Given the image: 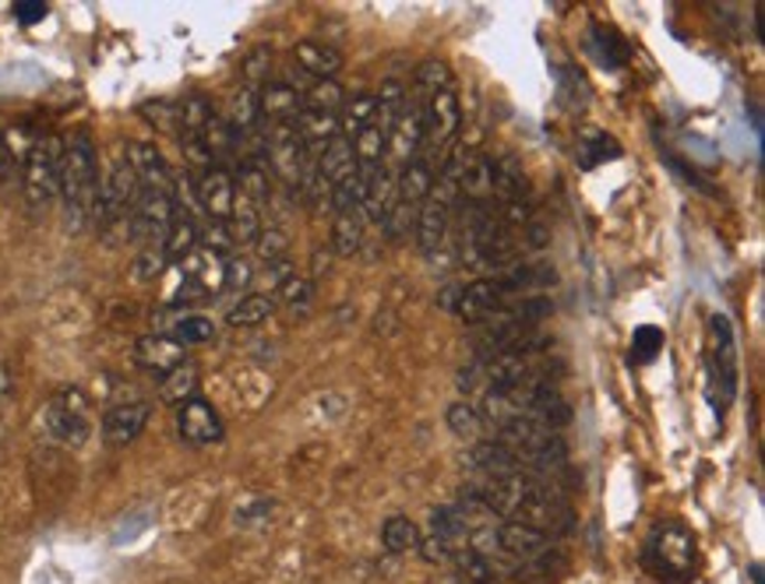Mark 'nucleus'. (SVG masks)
Returning a JSON list of instances; mask_svg holds the SVG:
<instances>
[{
	"label": "nucleus",
	"mask_w": 765,
	"mask_h": 584,
	"mask_svg": "<svg viewBox=\"0 0 765 584\" xmlns=\"http://www.w3.org/2000/svg\"><path fill=\"white\" fill-rule=\"evenodd\" d=\"M448 226H452V208L437 198H427L416 208V226H413L420 250H424V254H437V247L448 237Z\"/></svg>",
	"instance_id": "obj_16"
},
{
	"label": "nucleus",
	"mask_w": 765,
	"mask_h": 584,
	"mask_svg": "<svg viewBox=\"0 0 765 584\" xmlns=\"http://www.w3.org/2000/svg\"><path fill=\"white\" fill-rule=\"evenodd\" d=\"M452 560H455L458 574H463V581H469V584H490L494 581V563L484 560L476 550H463V553H455Z\"/></svg>",
	"instance_id": "obj_41"
},
{
	"label": "nucleus",
	"mask_w": 765,
	"mask_h": 584,
	"mask_svg": "<svg viewBox=\"0 0 765 584\" xmlns=\"http://www.w3.org/2000/svg\"><path fill=\"white\" fill-rule=\"evenodd\" d=\"M135 359L148 369V374L166 377L169 369H177L180 363H187V348L177 338H169V335H145L135 345Z\"/></svg>",
	"instance_id": "obj_15"
},
{
	"label": "nucleus",
	"mask_w": 765,
	"mask_h": 584,
	"mask_svg": "<svg viewBox=\"0 0 765 584\" xmlns=\"http://www.w3.org/2000/svg\"><path fill=\"white\" fill-rule=\"evenodd\" d=\"M431 535L442 539L452 553H463V550H469L473 524L458 514V508H437V511H431Z\"/></svg>",
	"instance_id": "obj_21"
},
{
	"label": "nucleus",
	"mask_w": 765,
	"mask_h": 584,
	"mask_svg": "<svg viewBox=\"0 0 765 584\" xmlns=\"http://www.w3.org/2000/svg\"><path fill=\"white\" fill-rule=\"evenodd\" d=\"M463 584H469V581H463Z\"/></svg>",
	"instance_id": "obj_59"
},
{
	"label": "nucleus",
	"mask_w": 765,
	"mask_h": 584,
	"mask_svg": "<svg viewBox=\"0 0 765 584\" xmlns=\"http://www.w3.org/2000/svg\"><path fill=\"white\" fill-rule=\"evenodd\" d=\"M0 166H4V142H0Z\"/></svg>",
	"instance_id": "obj_58"
},
{
	"label": "nucleus",
	"mask_w": 765,
	"mask_h": 584,
	"mask_svg": "<svg viewBox=\"0 0 765 584\" xmlns=\"http://www.w3.org/2000/svg\"><path fill=\"white\" fill-rule=\"evenodd\" d=\"M297 134L308 145V152H321L329 142L339 138V116L335 113H314V109H303L297 116Z\"/></svg>",
	"instance_id": "obj_24"
},
{
	"label": "nucleus",
	"mask_w": 765,
	"mask_h": 584,
	"mask_svg": "<svg viewBox=\"0 0 765 584\" xmlns=\"http://www.w3.org/2000/svg\"><path fill=\"white\" fill-rule=\"evenodd\" d=\"M458 289H463V285H448V289H445V296L437 300L445 310H452V314H455V303H458Z\"/></svg>",
	"instance_id": "obj_56"
},
{
	"label": "nucleus",
	"mask_w": 765,
	"mask_h": 584,
	"mask_svg": "<svg viewBox=\"0 0 765 584\" xmlns=\"http://www.w3.org/2000/svg\"><path fill=\"white\" fill-rule=\"evenodd\" d=\"M4 440H8V434H4V423H0V451H4Z\"/></svg>",
	"instance_id": "obj_57"
},
{
	"label": "nucleus",
	"mask_w": 765,
	"mask_h": 584,
	"mask_svg": "<svg viewBox=\"0 0 765 584\" xmlns=\"http://www.w3.org/2000/svg\"><path fill=\"white\" fill-rule=\"evenodd\" d=\"M269 511H272V503H269V500H258L251 511H247V508H237V521H240V524L265 521V518H269Z\"/></svg>",
	"instance_id": "obj_54"
},
{
	"label": "nucleus",
	"mask_w": 765,
	"mask_h": 584,
	"mask_svg": "<svg viewBox=\"0 0 765 584\" xmlns=\"http://www.w3.org/2000/svg\"><path fill=\"white\" fill-rule=\"evenodd\" d=\"M61 155L64 142L56 134H40L25 159V201L32 208H46L56 198V184H61Z\"/></svg>",
	"instance_id": "obj_2"
},
{
	"label": "nucleus",
	"mask_w": 765,
	"mask_h": 584,
	"mask_svg": "<svg viewBox=\"0 0 765 584\" xmlns=\"http://www.w3.org/2000/svg\"><path fill=\"white\" fill-rule=\"evenodd\" d=\"M11 392H14L11 369H8V363H0V405H4V401L11 398Z\"/></svg>",
	"instance_id": "obj_55"
},
{
	"label": "nucleus",
	"mask_w": 765,
	"mask_h": 584,
	"mask_svg": "<svg viewBox=\"0 0 765 584\" xmlns=\"http://www.w3.org/2000/svg\"><path fill=\"white\" fill-rule=\"evenodd\" d=\"M378 124V103H374V92H360L353 100L342 103L339 109V138H356L360 131H368Z\"/></svg>",
	"instance_id": "obj_22"
},
{
	"label": "nucleus",
	"mask_w": 765,
	"mask_h": 584,
	"mask_svg": "<svg viewBox=\"0 0 765 584\" xmlns=\"http://www.w3.org/2000/svg\"><path fill=\"white\" fill-rule=\"evenodd\" d=\"M374 103H378V127L389 134V127L399 121V116H403L410 95L403 92V85H399V82H385L374 92Z\"/></svg>",
	"instance_id": "obj_33"
},
{
	"label": "nucleus",
	"mask_w": 765,
	"mask_h": 584,
	"mask_svg": "<svg viewBox=\"0 0 765 584\" xmlns=\"http://www.w3.org/2000/svg\"><path fill=\"white\" fill-rule=\"evenodd\" d=\"M458 387H463L466 395H476V392H480V387L487 392V377H484V363H480V359H476L473 366H463V369H458Z\"/></svg>",
	"instance_id": "obj_51"
},
{
	"label": "nucleus",
	"mask_w": 765,
	"mask_h": 584,
	"mask_svg": "<svg viewBox=\"0 0 765 584\" xmlns=\"http://www.w3.org/2000/svg\"><path fill=\"white\" fill-rule=\"evenodd\" d=\"M138 198V180L131 173L127 159H113L106 177H100V201H95V222H113V219H127L131 205Z\"/></svg>",
	"instance_id": "obj_6"
},
{
	"label": "nucleus",
	"mask_w": 765,
	"mask_h": 584,
	"mask_svg": "<svg viewBox=\"0 0 765 584\" xmlns=\"http://www.w3.org/2000/svg\"><path fill=\"white\" fill-rule=\"evenodd\" d=\"M50 14V8L43 4V0H22V4H14V18L22 25H35V22H43V18Z\"/></svg>",
	"instance_id": "obj_53"
},
{
	"label": "nucleus",
	"mask_w": 765,
	"mask_h": 584,
	"mask_svg": "<svg viewBox=\"0 0 765 584\" xmlns=\"http://www.w3.org/2000/svg\"><path fill=\"white\" fill-rule=\"evenodd\" d=\"M229 232H234V243H255L261 237V208L255 201H247L240 190L234 211H229Z\"/></svg>",
	"instance_id": "obj_29"
},
{
	"label": "nucleus",
	"mask_w": 765,
	"mask_h": 584,
	"mask_svg": "<svg viewBox=\"0 0 765 584\" xmlns=\"http://www.w3.org/2000/svg\"><path fill=\"white\" fill-rule=\"evenodd\" d=\"M177 430L187 444H216L223 440V419L201 395L177 405Z\"/></svg>",
	"instance_id": "obj_10"
},
{
	"label": "nucleus",
	"mask_w": 765,
	"mask_h": 584,
	"mask_svg": "<svg viewBox=\"0 0 765 584\" xmlns=\"http://www.w3.org/2000/svg\"><path fill=\"white\" fill-rule=\"evenodd\" d=\"M293 61L303 74H311L314 82H335V74L342 67V53L324 43H314V39H303V43L293 46Z\"/></svg>",
	"instance_id": "obj_18"
},
{
	"label": "nucleus",
	"mask_w": 765,
	"mask_h": 584,
	"mask_svg": "<svg viewBox=\"0 0 765 584\" xmlns=\"http://www.w3.org/2000/svg\"><path fill=\"white\" fill-rule=\"evenodd\" d=\"M255 279V268L251 261H244V258H226V279H223V289H247Z\"/></svg>",
	"instance_id": "obj_46"
},
{
	"label": "nucleus",
	"mask_w": 765,
	"mask_h": 584,
	"mask_svg": "<svg viewBox=\"0 0 765 584\" xmlns=\"http://www.w3.org/2000/svg\"><path fill=\"white\" fill-rule=\"evenodd\" d=\"M226 124L234 127L237 134H247V131H255L261 124V113H258V88H240L234 92V100H229V116H226Z\"/></svg>",
	"instance_id": "obj_31"
},
{
	"label": "nucleus",
	"mask_w": 765,
	"mask_h": 584,
	"mask_svg": "<svg viewBox=\"0 0 765 584\" xmlns=\"http://www.w3.org/2000/svg\"><path fill=\"white\" fill-rule=\"evenodd\" d=\"M416 550H420V556H424L427 563H448V560L455 556V553L445 546V542H442V539H434V535L420 539V546H416Z\"/></svg>",
	"instance_id": "obj_52"
},
{
	"label": "nucleus",
	"mask_w": 765,
	"mask_h": 584,
	"mask_svg": "<svg viewBox=\"0 0 765 584\" xmlns=\"http://www.w3.org/2000/svg\"><path fill=\"white\" fill-rule=\"evenodd\" d=\"M713 380H723V395L734 398L737 384V356H734V335L723 314L713 317Z\"/></svg>",
	"instance_id": "obj_17"
},
{
	"label": "nucleus",
	"mask_w": 765,
	"mask_h": 584,
	"mask_svg": "<svg viewBox=\"0 0 765 584\" xmlns=\"http://www.w3.org/2000/svg\"><path fill=\"white\" fill-rule=\"evenodd\" d=\"M124 159L131 166L138 180V190H174V173H169L166 159L159 155V148L142 145V142H131L124 148Z\"/></svg>",
	"instance_id": "obj_12"
},
{
	"label": "nucleus",
	"mask_w": 765,
	"mask_h": 584,
	"mask_svg": "<svg viewBox=\"0 0 765 584\" xmlns=\"http://www.w3.org/2000/svg\"><path fill=\"white\" fill-rule=\"evenodd\" d=\"M565 571H568V560H565V553L558 546H554L550 553H544L537 560L519 563L511 574H515V581H523V584H558Z\"/></svg>",
	"instance_id": "obj_26"
},
{
	"label": "nucleus",
	"mask_w": 765,
	"mask_h": 584,
	"mask_svg": "<svg viewBox=\"0 0 765 584\" xmlns=\"http://www.w3.org/2000/svg\"><path fill=\"white\" fill-rule=\"evenodd\" d=\"M592 56L603 64V67H621L628 61V46H624V39L614 35L610 29H592Z\"/></svg>",
	"instance_id": "obj_39"
},
{
	"label": "nucleus",
	"mask_w": 765,
	"mask_h": 584,
	"mask_svg": "<svg viewBox=\"0 0 765 584\" xmlns=\"http://www.w3.org/2000/svg\"><path fill=\"white\" fill-rule=\"evenodd\" d=\"M329 198H332L335 216H342V211H360V205H363V180H360V173H353V177L332 184Z\"/></svg>",
	"instance_id": "obj_42"
},
{
	"label": "nucleus",
	"mask_w": 765,
	"mask_h": 584,
	"mask_svg": "<svg viewBox=\"0 0 765 584\" xmlns=\"http://www.w3.org/2000/svg\"><path fill=\"white\" fill-rule=\"evenodd\" d=\"M198 237H201V229H198V222H195V219L177 216L174 222H169L166 237H163V254H166V264H180L184 258L195 254Z\"/></svg>",
	"instance_id": "obj_25"
},
{
	"label": "nucleus",
	"mask_w": 765,
	"mask_h": 584,
	"mask_svg": "<svg viewBox=\"0 0 765 584\" xmlns=\"http://www.w3.org/2000/svg\"><path fill=\"white\" fill-rule=\"evenodd\" d=\"M614 159H621V145L610 138V134H603V131L586 134L582 145H579V163L586 169L600 166V163H614Z\"/></svg>",
	"instance_id": "obj_34"
},
{
	"label": "nucleus",
	"mask_w": 765,
	"mask_h": 584,
	"mask_svg": "<svg viewBox=\"0 0 765 584\" xmlns=\"http://www.w3.org/2000/svg\"><path fill=\"white\" fill-rule=\"evenodd\" d=\"M269 71H272V50H258V53L247 56V64H244V77H247V82H251V85L265 82V77H269Z\"/></svg>",
	"instance_id": "obj_50"
},
{
	"label": "nucleus",
	"mask_w": 765,
	"mask_h": 584,
	"mask_svg": "<svg viewBox=\"0 0 765 584\" xmlns=\"http://www.w3.org/2000/svg\"><path fill=\"white\" fill-rule=\"evenodd\" d=\"M92 434L89 401L82 392H61L43 413V437L61 447H82Z\"/></svg>",
	"instance_id": "obj_3"
},
{
	"label": "nucleus",
	"mask_w": 765,
	"mask_h": 584,
	"mask_svg": "<svg viewBox=\"0 0 765 584\" xmlns=\"http://www.w3.org/2000/svg\"><path fill=\"white\" fill-rule=\"evenodd\" d=\"M356 173V159H353V145L347 142V138H335V142H329L321 148V155H318V177L324 180V184H339V180H347V177H353Z\"/></svg>",
	"instance_id": "obj_23"
},
{
	"label": "nucleus",
	"mask_w": 765,
	"mask_h": 584,
	"mask_svg": "<svg viewBox=\"0 0 765 584\" xmlns=\"http://www.w3.org/2000/svg\"><path fill=\"white\" fill-rule=\"evenodd\" d=\"M363 180V205H360V216H368L371 222H385L389 208L395 205V177L389 173V166H381L374 173H368Z\"/></svg>",
	"instance_id": "obj_19"
},
{
	"label": "nucleus",
	"mask_w": 765,
	"mask_h": 584,
	"mask_svg": "<svg viewBox=\"0 0 765 584\" xmlns=\"http://www.w3.org/2000/svg\"><path fill=\"white\" fill-rule=\"evenodd\" d=\"M466 465L473 472H480L487 479H511V476H533L526 472V465L515 458L511 451H505L502 444L494 440H480L473 447V451L466 455Z\"/></svg>",
	"instance_id": "obj_14"
},
{
	"label": "nucleus",
	"mask_w": 765,
	"mask_h": 584,
	"mask_svg": "<svg viewBox=\"0 0 765 584\" xmlns=\"http://www.w3.org/2000/svg\"><path fill=\"white\" fill-rule=\"evenodd\" d=\"M350 145H353V159H356L360 177H368V173L385 166V131H381L378 124L368 127V131H360Z\"/></svg>",
	"instance_id": "obj_27"
},
{
	"label": "nucleus",
	"mask_w": 765,
	"mask_h": 584,
	"mask_svg": "<svg viewBox=\"0 0 765 584\" xmlns=\"http://www.w3.org/2000/svg\"><path fill=\"white\" fill-rule=\"evenodd\" d=\"M416 88L424 92V100L434 92H442V88H452V71L448 64L442 61H427V64H420L416 67Z\"/></svg>",
	"instance_id": "obj_43"
},
{
	"label": "nucleus",
	"mask_w": 765,
	"mask_h": 584,
	"mask_svg": "<svg viewBox=\"0 0 765 584\" xmlns=\"http://www.w3.org/2000/svg\"><path fill=\"white\" fill-rule=\"evenodd\" d=\"M631 345H635V359H653L663 345V331L660 327H639Z\"/></svg>",
	"instance_id": "obj_47"
},
{
	"label": "nucleus",
	"mask_w": 765,
	"mask_h": 584,
	"mask_svg": "<svg viewBox=\"0 0 765 584\" xmlns=\"http://www.w3.org/2000/svg\"><path fill=\"white\" fill-rule=\"evenodd\" d=\"M303 109H314V113H335L347 103V92H342L339 82H311L308 92H300Z\"/></svg>",
	"instance_id": "obj_36"
},
{
	"label": "nucleus",
	"mask_w": 765,
	"mask_h": 584,
	"mask_svg": "<svg viewBox=\"0 0 765 584\" xmlns=\"http://www.w3.org/2000/svg\"><path fill=\"white\" fill-rule=\"evenodd\" d=\"M148 416H152L148 401H124V405L106 408V416H103V440L110 447L135 444L142 437V430H145Z\"/></svg>",
	"instance_id": "obj_11"
},
{
	"label": "nucleus",
	"mask_w": 765,
	"mask_h": 584,
	"mask_svg": "<svg viewBox=\"0 0 765 584\" xmlns=\"http://www.w3.org/2000/svg\"><path fill=\"white\" fill-rule=\"evenodd\" d=\"M195 187H198V205L205 211V219L208 222H229V211H234V201H237L234 177H229L223 166H213L195 180Z\"/></svg>",
	"instance_id": "obj_9"
},
{
	"label": "nucleus",
	"mask_w": 765,
	"mask_h": 584,
	"mask_svg": "<svg viewBox=\"0 0 765 584\" xmlns=\"http://www.w3.org/2000/svg\"><path fill=\"white\" fill-rule=\"evenodd\" d=\"M431 187H434V169L424 159H413L399 169V177H395V201L420 208L431 198Z\"/></svg>",
	"instance_id": "obj_20"
},
{
	"label": "nucleus",
	"mask_w": 765,
	"mask_h": 584,
	"mask_svg": "<svg viewBox=\"0 0 765 584\" xmlns=\"http://www.w3.org/2000/svg\"><path fill=\"white\" fill-rule=\"evenodd\" d=\"M159 395L169 405H184L187 398H195L198 395V369L190 363H180L177 369H169L159 384Z\"/></svg>",
	"instance_id": "obj_30"
},
{
	"label": "nucleus",
	"mask_w": 765,
	"mask_h": 584,
	"mask_svg": "<svg viewBox=\"0 0 765 584\" xmlns=\"http://www.w3.org/2000/svg\"><path fill=\"white\" fill-rule=\"evenodd\" d=\"M216 116L213 103L205 95H187V100L177 103V131L180 138H201V131L208 127V121Z\"/></svg>",
	"instance_id": "obj_28"
},
{
	"label": "nucleus",
	"mask_w": 765,
	"mask_h": 584,
	"mask_svg": "<svg viewBox=\"0 0 765 584\" xmlns=\"http://www.w3.org/2000/svg\"><path fill=\"white\" fill-rule=\"evenodd\" d=\"M166 335H169V338H177L184 348H187V345H205V342H213V335H216V324L208 321V317L187 314V317H180L174 327H169Z\"/></svg>",
	"instance_id": "obj_40"
},
{
	"label": "nucleus",
	"mask_w": 765,
	"mask_h": 584,
	"mask_svg": "<svg viewBox=\"0 0 765 584\" xmlns=\"http://www.w3.org/2000/svg\"><path fill=\"white\" fill-rule=\"evenodd\" d=\"M177 219V205H174V190H138L135 205H131V232L135 240L148 243H163L169 222Z\"/></svg>",
	"instance_id": "obj_5"
},
{
	"label": "nucleus",
	"mask_w": 765,
	"mask_h": 584,
	"mask_svg": "<svg viewBox=\"0 0 765 584\" xmlns=\"http://www.w3.org/2000/svg\"><path fill=\"white\" fill-rule=\"evenodd\" d=\"M166 268V254H163V243H148L138 258V275L142 279H156L159 271Z\"/></svg>",
	"instance_id": "obj_49"
},
{
	"label": "nucleus",
	"mask_w": 765,
	"mask_h": 584,
	"mask_svg": "<svg viewBox=\"0 0 765 584\" xmlns=\"http://www.w3.org/2000/svg\"><path fill=\"white\" fill-rule=\"evenodd\" d=\"M276 296H279L282 303H290V306L308 303V300H311V282L300 279V275H290L282 285H276Z\"/></svg>",
	"instance_id": "obj_48"
},
{
	"label": "nucleus",
	"mask_w": 765,
	"mask_h": 584,
	"mask_svg": "<svg viewBox=\"0 0 765 584\" xmlns=\"http://www.w3.org/2000/svg\"><path fill=\"white\" fill-rule=\"evenodd\" d=\"M381 539H385V550L389 553H410V550H416L420 546V529L416 524L410 521V518H389L385 521V529H381Z\"/></svg>",
	"instance_id": "obj_37"
},
{
	"label": "nucleus",
	"mask_w": 765,
	"mask_h": 584,
	"mask_svg": "<svg viewBox=\"0 0 765 584\" xmlns=\"http://www.w3.org/2000/svg\"><path fill=\"white\" fill-rule=\"evenodd\" d=\"M424 138H420V148H445L452 145V138L458 134V124H463V109H458V95L452 88H442L427 95L424 103Z\"/></svg>",
	"instance_id": "obj_7"
},
{
	"label": "nucleus",
	"mask_w": 765,
	"mask_h": 584,
	"mask_svg": "<svg viewBox=\"0 0 765 584\" xmlns=\"http://www.w3.org/2000/svg\"><path fill=\"white\" fill-rule=\"evenodd\" d=\"M692 560H695V539L684 529H663L645 546V567L666 581H684L692 574Z\"/></svg>",
	"instance_id": "obj_4"
},
{
	"label": "nucleus",
	"mask_w": 765,
	"mask_h": 584,
	"mask_svg": "<svg viewBox=\"0 0 765 584\" xmlns=\"http://www.w3.org/2000/svg\"><path fill=\"white\" fill-rule=\"evenodd\" d=\"M385 226L392 237H403V232H410L413 226H416V208H410V205H403V201H395L392 208H389V216H385Z\"/></svg>",
	"instance_id": "obj_45"
},
{
	"label": "nucleus",
	"mask_w": 765,
	"mask_h": 584,
	"mask_svg": "<svg viewBox=\"0 0 765 584\" xmlns=\"http://www.w3.org/2000/svg\"><path fill=\"white\" fill-rule=\"evenodd\" d=\"M56 194L64 198L68 222L82 229L95 219V201H100V166H95V148L89 134H74L64 142L61 155V184Z\"/></svg>",
	"instance_id": "obj_1"
},
{
	"label": "nucleus",
	"mask_w": 765,
	"mask_h": 584,
	"mask_svg": "<svg viewBox=\"0 0 765 584\" xmlns=\"http://www.w3.org/2000/svg\"><path fill=\"white\" fill-rule=\"evenodd\" d=\"M508 303L505 289L497 279H476L469 285L458 289V303H455V314L469 321V324H484L490 321L497 310H502Z\"/></svg>",
	"instance_id": "obj_8"
},
{
	"label": "nucleus",
	"mask_w": 765,
	"mask_h": 584,
	"mask_svg": "<svg viewBox=\"0 0 765 584\" xmlns=\"http://www.w3.org/2000/svg\"><path fill=\"white\" fill-rule=\"evenodd\" d=\"M445 419H448V430L455 434V437H466V440H476L480 437V430H484V419H480V413H476V405L473 401H452L448 405V413H445Z\"/></svg>",
	"instance_id": "obj_38"
},
{
	"label": "nucleus",
	"mask_w": 765,
	"mask_h": 584,
	"mask_svg": "<svg viewBox=\"0 0 765 584\" xmlns=\"http://www.w3.org/2000/svg\"><path fill=\"white\" fill-rule=\"evenodd\" d=\"M258 113H261V124H297V116L303 113V100L293 85L265 82L258 88Z\"/></svg>",
	"instance_id": "obj_13"
},
{
	"label": "nucleus",
	"mask_w": 765,
	"mask_h": 584,
	"mask_svg": "<svg viewBox=\"0 0 765 584\" xmlns=\"http://www.w3.org/2000/svg\"><path fill=\"white\" fill-rule=\"evenodd\" d=\"M198 243H201L205 250H213V254L226 258L229 247H234V232H229V222H208L205 232L198 237Z\"/></svg>",
	"instance_id": "obj_44"
},
{
	"label": "nucleus",
	"mask_w": 765,
	"mask_h": 584,
	"mask_svg": "<svg viewBox=\"0 0 765 584\" xmlns=\"http://www.w3.org/2000/svg\"><path fill=\"white\" fill-rule=\"evenodd\" d=\"M276 314V300L265 296V292H251L244 296L234 310H229V324L234 327H258Z\"/></svg>",
	"instance_id": "obj_32"
},
{
	"label": "nucleus",
	"mask_w": 765,
	"mask_h": 584,
	"mask_svg": "<svg viewBox=\"0 0 765 584\" xmlns=\"http://www.w3.org/2000/svg\"><path fill=\"white\" fill-rule=\"evenodd\" d=\"M332 240H335V254H342V258L356 254L360 243H363V216L360 211H342V216H335Z\"/></svg>",
	"instance_id": "obj_35"
}]
</instances>
